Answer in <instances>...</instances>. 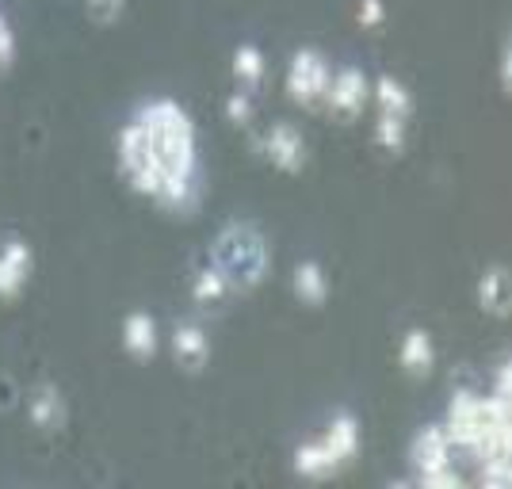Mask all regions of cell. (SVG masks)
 <instances>
[{"mask_svg":"<svg viewBox=\"0 0 512 489\" xmlns=\"http://www.w3.org/2000/svg\"><path fill=\"white\" fill-rule=\"evenodd\" d=\"M123 169L169 211H192L203 195L199 138L192 115L172 100H153L123 130Z\"/></svg>","mask_w":512,"mask_h":489,"instance_id":"6da1fadb","label":"cell"},{"mask_svg":"<svg viewBox=\"0 0 512 489\" xmlns=\"http://www.w3.org/2000/svg\"><path fill=\"white\" fill-rule=\"evenodd\" d=\"M360 421L352 413H337L329 417L318 436H310L306 444L295 447V474L306 482H321L341 474L356 455H360Z\"/></svg>","mask_w":512,"mask_h":489,"instance_id":"7a4b0ae2","label":"cell"},{"mask_svg":"<svg viewBox=\"0 0 512 489\" xmlns=\"http://www.w3.org/2000/svg\"><path fill=\"white\" fill-rule=\"evenodd\" d=\"M268 245H264V237L256 234V226L249 222H237L230 226L226 234L218 237V253H214V268L226 276L230 283V291L234 287H256L264 272H268Z\"/></svg>","mask_w":512,"mask_h":489,"instance_id":"3957f363","label":"cell"},{"mask_svg":"<svg viewBox=\"0 0 512 489\" xmlns=\"http://www.w3.org/2000/svg\"><path fill=\"white\" fill-rule=\"evenodd\" d=\"M371 104H375V142L386 153H402L409 138V119H413V96L409 88L383 73L379 81H371Z\"/></svg>","mask_w":512,"mask_h":489,"instance_id":"277c9868","label":"cell"},{"mask_svg":"<svg viewBox=\"0 0 512 489\" xmlns=\"http://www.w3.org/2000/svg\"><path fill=\"white\" fill-rule=\"evenodd\" d=\"M329 73H333V62L321 50H314V46L295 50L291 62H287V96H291V104L321 107L325 88H329Z\"/></svg>","mask_w":512,"mask_h":489,"instance_id":"5b68a950","label":"cell"},{"mask_svg":"<svg viewBox=\"0 0 512 489\" xmlns=\"http://www.w3.org/2000/svg\"><path fill=\"white\" fill-rule=\"evenodd\" d=\"M371 104V77L363 73L360 65H341L329 73V88H325V100L321 107L333 115V119H360L363 107Z\"/></svg>","mask_w":512,"mask_h":489,"instance_id":"8992f818","label":"cell"},{"mask_svg":"<svg viewBox=\"0 0 512 489\" xmlns=\"http://www.w3.org/2000/svg\"><path fill=\"white\" fill-rule=\"evenodd\" d=\"M260 157L279 172H299L310 157V146H306V134H302L295 123H272V127L260 134Z\"/></svg>","mask_w":512,"mask_h":489,"instance_id":"52a82bcc","label":"cell"},{"mask_svg":"<svg viewBox=\"0 0 512 489\" xmlns=\"http://www.w3.org/2000/svg\"><path fill=\"white\" fill-rule=\"evenodd\" d=\"M451 455H455V447H451L444 425H425L417 436H413V444H409V467H413V478L421 482L425 474H436V470L451 467Z\"/></svg>","mask_w":512,"mask_h":489,"instance_id":"ba28073f","label":"cell"},{"mask_svg":"<svg viewBox=\"0 0 512 489\" xmlns=\"http://www.w3.org/2000/svg\"><path fill=\"white\" fill-rule=\"evenodd\" d=\"M398 363H402V371L413 375V379H425L428 371L436 367V344H432V337H428L425 329H409L406 337H402Z\"/></svg>","mask_w":512,"mask_h":489,"instance_id":"9c48e42d","label":"cell"},{"mask_svg":"<svg viewBox=\"0 0 512 489\" xmlns=\"http://www.w3.org/2000/svg\"><path fill=\"white\" fill-rule=\"evenodd\" d=\"M172 352H176V360L184 363L188 371H195V367H203L207 356H211V341H207V333L195 321H184L172 333Z\"/></svg>","mask_w":512,"mask_h":489,"instance_id":"30bf717a","label":"cell"},{"mask_svg":"<svg viewBox=\"0 0 512 489\" xmlns=\"http://www.w3.org/2000/svg\"><path fill=\"white\" fill-rule=\"evenodd\" d=\"M264 77H268V58H264V50L253 43H241L234 50V81L241 92H260L264 85Z\"/></svg>","mask_w":512,"mask_h":489,"instance_id":"8fae6325","label":"cell"},{"mask_svg":"<svg viewBox=\"0 0 512 489\" xmlns=\"http://www.w3.org/2000/svg\"><path fill=\"white\" fill-rule=\"evenodd\" d=\"M291 287H295L299 302H306V306H321V302L329 298V276H325V268H321L318 260H302V264H295Z\"/></svg>","mask_w":512,"mask_h":489,"instance_id":"7c38bea8","label":"cell"},{"mask_svg":"<svg viewBox=\"0 0 512 489\" xmlns=\"http://www.w3.org/2000/svg\"><path fill=\"white\" fill-rule=\"evenodd\" d=\"M23 279H27V249L23 245H8L0 253V295L20 291Z\"/></svg>","mask_w":512,"mask_h":489,"instance_id":"4fadbf2b","label":"cell"},{"mask_svg":"<svg viewBox=\"0 0 512 489\" xmlns=\"http://www.w3.org/2000/svg\"><path fill=\"white\" fill-rule=\"evenodd\" d=\"M127 344H130V352L150 356L153 348H157V325H153L146 314H134V318L127 321Z\"/></svg>","mask_w":512,"mask_h":489,"instance_id":"5bb4252c","label":"cell"},{"mask_svg":"<svg viewBox=\"0 0 512 489\" xmlns=\"http://www.w3.org/2000/svg\"><path fill=\"white\" fill-rule=\"evenodd\" d=\"M478 302H482L490 314H501V310H505V272H501V268H493V272L482 276V283H478Z\"/></svg>","mask_w":512,"mask_h":489,"instance_id":"9a60e30c","label":"cell"},{"mask_svg":"<svg viewBox=\"0 0 512 489\" xmlns=\"http://www.w3.org/2000/svg\"><path fill=\"white\" fill-rule=\"evenodd\" d=\"M226 295H230V283H226V276L214 264L207 272H199V279H195V298L199 302H222Z\"/></svg>","mask_w":512,"mask_h":489,"instance_id":"2e32d148","label":"cell"},{"mask_svg":"<svg viewBox=\"0 0 512 489\" xmlns=\"http://www.w3.org/2000/svg\"><path fill=\"white\" fill-rule=\"evenodd\" d=\"M253 111H256V96L253 92H230V100H226V115H230V123L234 127H249L253 123Z\"/></svg>","mask_w":512,"mask_h":489,"instance_id":"e0dca14e","label":"cell"},{"mask_svg":"<svg viewBox=\"0 0 512 489\" xmlns=\"http://www.w3.org/2000/svg\"><path fill=\"white\" fill-rule=\"evenodd\" d=\"M360 23L363 27H379L383 23V0H360Z\"/></svg>","mask_w":512,"mask_h":489,"instance_id":"ac0fdd59","label":"cell"},{"mask_svg":"<svg viewBox=\"0 0 512 489\" xmlns=\"http://www.w3.org/2000/svg\"><path fill=\"white\" fill-rule=\"evenodd\" d=\"M92 8H96V12H115L119 0H92Z\"/></svg>","mask_w":512,"mask_h":489,"instance_id":"d6986e66","label":"cell"}]
</instances>
